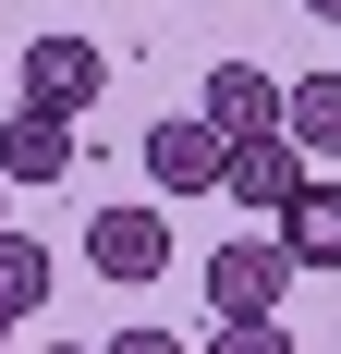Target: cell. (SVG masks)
<instances>
[{
  "label": "cell",
  "mask_w": 341,
  "mask_h": 354,
  "mask_svg": "<svg viewBox=\"0 0 341 354\" xmlns=\"http://www.w3.org/2000/svg\"><path fill=\"white\" fill-rule=\"evenodd\" d=\"M293 257H280V232H232V245H207V318H280L293 306Z\"/></svg>",
  "instance_id": "obj_1"
},
{
  "label": "cell",
  "mask_w": 341,
  "mask_h": 354,
  "mask_svg": "<svg viewBox=\"0 0 341 354\" xmlns=\"http://www.w3.org/2000/svg\"><path fill=\"white\" fill-rule=\"evenodd\" d=\"M98 86H110L98 37H37V49H25V110H49V122H86Z\"/></svg>",
  "instance_id": "obj_2"
},
{
  "label": "cell",
  "mask_w": 341,
  "mask_h": 354,
  "mask_svg": "<svg viewBox=\"0 0 341 354\" xmlns=\"http://www.w3.org/2000/svg\"><path fill=\"white\" fill-rule=\"evenodd\" d=\"M86 269L122 281V293H146V281L170 269V220H159V208H98V220H86Z\"/></svg>",
  "instance_id": "obj_3"
},
{
  "label": "cell",
  "mask_w": 341,
  "mask_h": 354,
  "mask_svg": "<svg viewBox=\"0 0 341 354\" xmlns=\"http://www.w3.org/2000/svg\"><path fill=\"white\" fill-rule=\"evenodd\" d=\"M305 183H317V171H305V147H293V135H244L232 159H220V196H232V208H256V220H280Z\"/></svg>",
  "instance_id": "obj_4"
},
{
  "label": "cell",
  "mask_w": 341,
  "mask_h": 354,
  "mask_svg": "<svg viewBox=\"0 0 341 354\" xmlns=\"http://www.w3.org/2000/svg\"><path fill=\"white\" fill-rule=\"evenodd\" d=\"M220 159H232V135H207L195 110L183 122H146V183L159 196H220Z\"/></svg>",
  "instance_id": "obj_5"
},
{
  "label": "cell",
  "mask_w": 341,
  "mask_h": 354,
  "mask_svg": "<svg viewBox=\"0 0 341 354\" xmlns=\"http://www.w3.org/2000/svg\"><path fill=\"white\" fill-rule=\"evenodd\" d=\"M195 122H207V135H280V73L269 62H220V73H207V98H195Z\"/></svg>",
  "instance_id": "obj_6"
},
{
  "label": "cell",
  "mask_w": 341,
  "mask_h": 354,
  "mask_svg": "<svg viewBox=\"0 0 341 354\" xmlns=\"http://www.w3.org/2000/svg\"><path fill=\"white\" fill-rule=\"evenodd\" d=\"M61 171H73V122L12 110V122H0V183H61Z\"/></svg>",
  "instance_id": "obj_7"
},
{
  "label": "cell",
  "mask_w": 341,
  "mask_h": 354,
  "mask_svg": "<svg viewBox=\"0 0 341 354\" xmlns=\"http://www.w3.org/2000/svg\"><path fill=\"white\" fill-rule=\"evenodd\" d=\"M269 232H280V257H293V269H341V183H305Z\"/></svg>",
  "instance_id": "obj_8"
},
{
  "label": "cell",
  "mask_w": 341,
  "mask_h": 354,
  "mask_svg": "<svg viewBox=\"0 0 341 354\" xmlns=\"http://www.w3.org/2000/svg\"><path fill=\"white\" fill-rule=\"evenodd\" d=\"M280 135L305 147V159H329L341 147V73H293L280 86Z\"/></svg>",
  "instance_id": "obj_9"
},
{
  "label": "cell",
  "mask_w": 341,
  "mask_h": 354,
  "mask_svg": "<svg viewBox=\"0 0 341 354\" xmlns=\"http://www.w3.org/2000/svg\"><path fill=\"white\" fill-rule=\"evenodd\" d=\"M37 306H49V245L0 232V318H37Z\"/></svg>",
  "instance_id": "obj_10"
},
{
  "label": "cell",
  "mask_w": 341,
  "mask_h": 354,
  "mask_svg": "<svg viewBox=\"0 0 341 354\" xmlns=\"http://www.w3.org/2000/svg\"><path fill=\"white\" fill-rule=\"evenodd\" d=\"M207 354H293V330H280V318H220Z\"/></svg>",
  "instance_id": "obj_11"
},
{
  "label": "cell",
  "mask_w": 341,
  "mask_h": 354,
  "mask_svg": "<svg viewBox=\"0 0 341 354\" xmlns=\"http://www.w3.org/2000/svg\"><path fill=\"white\" fill-rule=\"evenodd\" d=\"M98 354H183V342H170V330H110Z\"/></svg>",
  "instance_id": "obj_12"
},
{
  "label": "cell",
  "mask_w": 341,
  "mask_h": 354,
  "mask_svg": "<svg viewBox=\"0 0 341 354\" xmlns=\"http://www.w3.org/2000/svg\"><path fill=\"white\" fill-rule=\"evenodd\" d=\"M305 12H317V25H341V0H305Z\"/></svg>",
  "instance_id": "obj_13"
},
{
  "label": "cell",
  "mask_w": 341,
  "mask_h": 354,
  "mask_svg": "<svg viewBox=\"0 0 341 354\" xmlns=\"http://www.w3.org/2000/svg\"><path fill=\"white\" fill-rule=\"evenodd\" d=\"M37 354H98V342H37Z\"/></svg>",
  "instance_id": "obj_14"
},
{
  "label": "cell",
  "mask_w": 341,
  "mask_h": 354,
  "mask_svg": "<svg viewBox=\"0 0 341 354\" xmlns=\"http://www.w3.org/2000/svg\"><path fill=\"white\" fill-rule=\"evenodd\" d=\"M0 232H12V183H0Z\"/></svg>",
  "instance_id": "obj_15"
},
{
  "label": "cell",
  "mask_w": 341,
  "mask_h": 354,
  "mask_svg": "<svg viewBox=\"0 0 341 354\" xmlns=\"http://www.w3.org/2000/svg\"><path fill=\"white\" fill-rule=\"evenodd\" d=\"M0 330H12V318H0Z\"/></svg>",
  "instance_id": "obj_16"
}]
</instances>
